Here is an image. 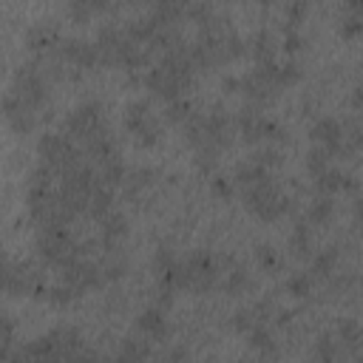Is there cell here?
Segmentation results:
<instances>
[{"mask_svg": "<svg viewBox=\"0 0 363 363\" xmlns=\"http://www.w3.org/2000/svg\"><path fill=\"white\" fill-rule=\"evenodd\" d=\"M278 91L281 88H275V85H269L267 79H261L255 71L252 74H244L241 77V94L250 99V102H269V99H275L278 96Z\"/></svg>", "mask_w": 363, "mask_h": 363, "instance_id": "4fadbf2b", "label": "cell"}, {"mask_svg": "<svg viewBox=\"0 0 363 363\" xmlns=\"http://www.w3.org/2000/svg\"><path fill=\"white\" fill-rule=\"evenodd\" d=\"M315 190H318L320 196H332V193H337V190L354 193V190H357V179H354L352 173H343V170L329 167V170H323L320 176H315Z\"/></svg>", "mask_w": 363, "mask_h": 363, "instance_id": "7c38bea8", "label": "cell"}, {"mask_svg": "<svg viewBox=\"0 0 363 363\" xmlns=\"http://www.w3.org/2000/svg\"><path fill=\"white\" fill-rule=\"evenodd\" d=\"M306 170L312 173V179L320 176L323 170H329V153H326V147H312L306 153Z\"/></svg>", "mask_w": 363, "mask_h": 363, "instance_id": "8d00e7d4", "label": "cell"}, {"mask_svg": "<svg viewBox=\"0 0 363 363\" xmlns=\"http://www.w3.org/2000/svg\"><path fill=\"white\" fill-rule=\"evenodd\" d=\"M153 182H156V170H153V167H139V170H133V173H130V196L139 193L142 187L153 184Z\"/></svg>", "mask_w": 363, "mask_h": 363, "instance_id": "ee69618b", "label": "cell"}, {"mask_svg": "<svg viewBox=\"0 0 363 363\" xmlns=\"http://www.w3.org/2000/svg\"><path fill=\"white\" fill-rule=\"evenodd\" d=\"M306 3L303 0H298V3H286V9H284V31H292V28H298V23L303 20V14H306Z\"/></svg>", "mask_w": 363, "mask_h": 363, "instance_id": "ab89813d", "label": "cell"}, {"mask_svg": "<svg viewBox=\"0 0 363 363\" xmlns=\"http://www.w3.org/2000/svg\"><path fill=\"white\" fill-rule=\"evenodd\" d=\"M60 133H65L68 139H79V142H88L91 136L108 130L105 128V119H102V105L96 99L91 102H82L79 108H74L68 116H62L60 122Z\"/></svg>", "mask_w": 363, "mask_h": 363, "instance_id": "3957f363", "label": "cell"}, {"mask_svg": "<svg viewBox=\"0 0 363 363\" xmlns=\"http://www.w3.org/2000/svg\"><path fill=\"white\" fill-rule=\"evenodd\" d=\"M210 190H213L216 196H221V199H230V196H233V184H230V179H224V176H213Z\"/></svg>", "mask_w": 363, "mask_h": 363, "instance_id": "f907efd6", "label": "cell"}, {"mask_svg": "<svg viewBox=\"0 0 363 363\" xmlns=\"http://www.w3.org/2000/svg\"><path fill=\"white\" fill-rule=\"evenodd\" d=\"M238 363H241V360H238Z\"/></svg>", "mask_w": 363, "mask_h": 363, "instance_id": "91938a15", "label": "cell"}, {"mask_svg": "<svg viewBox=\"0 0 363 363\" xmlns=\"http://www.w3.org/2000/svg\"><path fill=\"white\" fill-rule=\"evenodd\" d=\"M99 179H102V184H105V187H116V184H122V182L128 179L122 159H119V156L108 159V162L102 164V173H99Z\"/></svg>", "mask_w": 363, "mask_h": 363, "instance_id": "4316f807", "label": "cell"}, {"mask_svg": "<svg viewBox=\"0 0 363 363\" xmlns=\"http://www.w3.org/2000/svg\"><path fill=\"white\" fill-rule=\"evenodd\" d=\"M57 54L71 62V65H79V68H94L96 62H102V54H99V45L91 43V40H82V37H68L60 43Z\"/></svg>", "mask_w": 363, "mask_h": 363, "instance_id": "ba28073f", "label": "cell"}, {"mask_svg": "<svg viewBox=\"0 0 363 363\" xmlns=\"http://www.w3.org/2000/svg\"><path fill=\"white\" fill-rule=\"evenodd\" d=\"M125 235H128V218L119 210H111L102 218V244H105V250H116V244Z\"/></svg>", "mask_w": 363, "mask_h": 363, "instance_id": "2e32d148", "label": "cell"}, {"mask_svg": "<svg viewBox=\"0 0 363 363\" xmlns=\"http://www.w3.org/2000/svg\"><path fill=\"white\" fill-rule=\"evenodd\" d=\"M337 337H340L346 346H354V343L363 337V329H360V323H357V320L343 318V320H337Z\"/></svg>", "mask_w": 363, "mask_h": 363, "instance_id": "74e56055", "label": "cell"}, {"mask_svg": "<svg viewBox=\"0 0 363 363\" xmlns=\"http://www.w3.org/2000/svg\"><path fill=\"white\" fill-rule=\"evenodd\" d=\"M105 9H111V6L102 0H74V3H68V17L74 23H85L94 11H105Z\"/></svg>", "mask_w": 363, "mask_h": 363, "instance_id": "cb8c5ba5", "label": "cell"}, {"mask_svg": "<svg viewBox=\"0 0 363 363\" xmlns=\"http://www.w3.org/2000/svg\"><path fill=\"white\" fill-rule=\"evenodd\" d=\"M145 85H147V91H150L153 96L167 99V102L182 99V94H184V88H182V85H179L162 65H156V68H150V71L145 74Z\"/></svg>", "mask_w": 363, "mask_h": 363, "instance_id": "30bf717a", "label": "cell"}, {"mask_svg": "<svg viewBox=\"0 0 363 363\" xmlns=\"http://www.w3.org/2000/svg\"><path fill=\"white\" fill-rule=\"evenodd\" d=\"M337 357V340L329 332H320L315 340V360L318 363H335Z\"/></svg>", "mask_w": 363, "mask_h": 363, "instance_id": "f1b7e54d", "label": "cell"}, {"mask_svg": "<svg viewBox=\"0 0 363 363\" xmlns=\"http://www.w3.org/2000/svg\"><path fill=\"white\" fill-rule=\"evenodd\" d=\"M335 267H337V247H326V250H320V252L312 258V275L326 278Z\"/></svg>", "mask_w": 363, "mask_h": 363, "instance_id": "83f0119b", "label": "cell"}, {"mask_svg": "<svg viewBox=\"0 0 363 363\" xmlns=\"http://www.w3.org/2000/svg\"><path fill=\"white\" fill-rule=\"evenodd\" d=\"M184 357H187V352H184L182 346H176V349H170V354H167V360H170V363H182Z\"/></svg>", "mask_w": 363, "mask_h": 363, "instance_id": "9f6ffc18", "label": "cell"}, {"mask_svg": "<svg viewBox=\"0 0 363 363\" xmlns=\"http://www.w3.org/2000/svg\"><path fill=\"white\" fill-rule=\"evenodd\" d=\"M184 267H187V289L190 292H207L216 286V258L207 252V250H196L184 258Z\"/></svg>", "mask_w": 363, "mask_h": 363, "instance_id": "5b68a950", "label": "cell"}, {"mask_svg": "<svg viewBox=\"0 0 363 363\" xmlns=\"http://www.w3.org/2000/svg\"><path fill=\"white\" fill-rule=\"evenodd\" d=\"M176 261H179V258H176L170 250H164V247L156 250V255H153V272H156V278H162L164 272H170V269L176 267Z\"/></svg>", "mask_w": 363, "mask_h": 363, "instance_id": "7bdbcfd3", "label": "cell"}, {"mask_svg": "<svg viewBox=\"0 0 363 363\" xmlns=\"http://www.w3.org/2000/svg\"><path fill=\"white\" fill-rule=\"evenodd\" d=\"M301 62L298 60H286V62H281V85H292V82H298L301 79Z\"/></svg>", "mask_w": 363, "mask_h": 363, "instance_id": "bcb514c9", "label": "cell"}, {"mask_svg": "<svg viewBox=\"0 0 363 363\" xmlns=\"http://www.w3.org/2000/svg\"><path fill=\"white\" fill-rule=\"evenodd\" d=\"M224 292L227 295H241L244 289H250V275H247V269L244 267H233L230 272H227V278H224Z\"/></svg>", "mask_w": 363, "mask_h": 363, "instance_id": "f546056e", "label": "cell"}, {"mask_svg": "<svg viewBox=\"0 0 363 363\" xmlns=\"http://www.w3.org/2000/svg\"><path fill=\"white\" fill-rule=\"evenodd\" d=\"M150 357V343L145 337H125L116 354V363H145Z\"/></svg>", "mask_w": 363, "mask_h": 363, "instance_id": "ac0fdd59", "label": "cell"}, {"mask_svg": "<svg viewBox=\"0 0 363 363\" xmlns=\"http://www.w3.org/2000/svg\"><path fill=\"white\" fill-rule=\"evenodd\" d=\"M346 11L363 17V0H349V3H346Z\"/></svg>", "mask_w": 363, "mask_h": 363, "instance_id": "6f0895ef", "label": "cell"}, {"mask_svg": "<svg viewBox=\"0 0 363 363\" xmlns=\"http://www.w3.org/2000/svg\"><path fill=\"white\" fill-rule=\"evenodd\" d=\"M264 139L284 145V142H286V128H284L281 122H275V119H267V125H264Z\"/></svg>", "mask_w": 363, "mask_h": 363, "instance_id": "7dc6e473", "label": "cell"}, {"mask_svg": "<svg viewBox=\"0 0 363 363\" xmlns=\"http://www.w3.org/2000/svg\"><path fill=\"white\" fill-rule=\"evenodd\" d=\"M269 179V170H264L261 164H255L252 159H247V162H241L238 167H235V182L241 184V187H252V184H261V182H267Z\"/></svg>", "mask_w": 363, "mask_h": 363, "instance_id": "44dd1931", "label": "cell"}, {"mask_svg": "<svg viewBox=\"0 0 363 363\" xmlns=\"http://www.w3.org/2000/svg\"><path fill=\"white\" fill-rule=\"evenodd\" d=\"M284 34H286V37H284V51H286V54H298V51L303 48V43H306V40H303V34H301L298 28L284 31Z\"/></svg>", "mask_w": 363, "mask_h": 363, "instance_id": "c3c4849f", "label": "cell"}, {"mask_svg": "<svg viewBox=\"0 0 363 363\" xmlns=\"http://www.w3.org/2000/svg\"><path fill=\"white\" fill-rule=\"evenodd\" d=\"M250 51H252L255 62H269V60H275V40H272V34H269L267 28L255 31L252 40H250Z\"/></svg>", "mask_w": 363, "mask_h": 363, "instance_id": "d6986e66", "label": "cell"}, {"mask_svg": "<svg viewBox=\"0 0 363 363\" xmlns=\"http://www.w3.org/2000/svg\"><path fill=\"white\" fill-rule=\"evenodd\" d=\"M37 153L48 167H54L60 173L82 164V150L74 145V139H68L65 133H57V130H45L37 139Z\"/></svg>", "mask_w": 363, "mask_h": 363, "instance_id": "7a4b0ae2", "label": "cell"}, {"mask_svg": "<svg viewBox=\"0 0 363 363\" xmlns=\"http://www.w3.org/2000/svg\"><path fill=\"white\" fill-rule=\"evenodd\" d=\"M221 51H224V62L238 60V57L247 51V40H244L241 34H235V31H227V34L221 37Z\"/></svg>", "mask_w": 363, "mask_h": 363, "instance_id": "4dcf8cb0", "label": "cell"}, {"mask_svg": "<svg viewBox=\"0 0 363 363\" xmlns=\"http://www.w3.org/2000/svg\"><path fill=\"white\" fill-rule=\"evenodd\" d=\"M250 346L252 349H258V352H264V354H275V340H272V332L264 326V323H258L250 335Z\"/></svg>", "mask_w": 363, "mask_h": 363, "instance_id": "1f68e13d", "label": "cell"}, {"mask_svg": "<svg viewBox=\"0 0 363 363\" xmlns=\"http://www.w3.org/2000/svg\"><path fill=\"white\" fill-rule=\"evenodd\" d=\"M136 329L142 335H147L150 340H159L167 335V318H164V309L162 306H147L139 318H136Z\"/></svg>", "mask_w": 363, "mask_h": 363, "instance_id": "5bb4252c", "label": "cell"}, {"mask_svg": "<svg viewBox=\"0 0 363 363\" xmlns=\"http://www.w3.org/2000/svg\"><path fill=\"white\" fill-rule=\"evenodd\" d=\"M292 199L284 196L269 179L261 182V184H252V187H244V207L258 216L261 221H275L281 218L284 213H292Z\"/></svg>", "mask_w": 363, "mask_h": 363, "instance_id": "6da1fadb", "label": "cell"}, {"mask_svg": "<svg viewBox=\"0 0 363 363\" xmlns=\"http://www.w3.org/2000/svg\"><path fill=\"white\" fill-rule=\"evenodd\" d=\"M337 31H340V37H346V40H352V37H357V34H363V17H357V14H343L340 17V23H337Z\"/></svg>", "mask_w": 363, "mask_h": 363, "instance_id": "b9f144b4", "label": "cell"}, {"mask_svg": "<svg viewBox=\"0 0 363 363\" xmlns=\"http://www.w3.org/2000/svg\"><path fill=\"white\" fill-rule=\"evenodd\" d=\"M125 269H128V261H125L122 255H108V261L102 264L105 281H116V278H122V275H125Z\"/></svg>", "mask_w": 363, "mask_h": 363, "instance_id": "f6af8a7d", "label": "cell"}, {"mask_svg": "<svg viewBox=\"0 0 363 363\" xmlns=\"http://www.w3.org/2000/svg\"><path fill=\"white\" fill-rule=\"evenodd\" d=\"M221 88H224L227 94H235V91H241V77H224Z\"/></svg>", "mask_w": 363, "mask_h": 363, "instance_id": "11a10c76", "label": "cell"}, {"mask_svg": "<svg viewBox=\"0 0 363 363\" xmlns=\"http://www.w3.org/2000/svg\"><path fill=\"white\" fill-rule=\"evenodd\" d=\"M11 94H17L28 108L40 111L48 99V85L37 68V62H26L14 71V82H11Z\"/></svg>", "mask_w": 363, "mask_h": 363, "instance_id": "277c9868", "label": "cell"}, {"mask_svg": "<svg viewBox=\"0 0 363 363\" xmlns=\"http://www.w3.org/2000/svg\"><path fill=\"white\" fill-rule=\"evenodd\" d=\"M332 213H335V201H332V196H315V199L309 201L306 221H309V224H326V221L332 218Z\"/></svg>", "mask_w": 363, "mask_h": 363, "instance_id": "7402d4cb", "label": "cell"}, {"mask_svg": "<svg viewBox=\"0 0 363 363\" xmlns=\"http://www.w3.org/2000/svg\"><path fill=\"white\" fill-rule=\"evenodd\" d=\"M77 295H79V292H77L71 284L60 281V284L48 286V292H45V301H48V303H54V306H65V303H71Z\"/></svg>", "mask_w": 363, "mask_h": 363, "instance_id": "836d02e7", "label": "cell"}, {"mask_svg": "<svg viewBox=\"0 0 363 363\" xmlns=\"http://www.w3.org/2000/svg\"><path fill=\"white\" fill-rule=\"evenodd\" d=\"M250 159H252L255 164H261L264 170L281 167V162H284V156H281V150H278V147H261V150H255Z\"/></svg>", "mask_w": 363, "mask_h": 363, "instance_id": "f35d334b", "label": "cell"}, {"mask_svg": "<svg viewBox=\"0 0 363 363\" xmlns=\"http://www.w3.org/2000/svg\"><path fill=\"white\" fill-rule=\"evenodd\" d=\"M349 105L354 111H363V85H354L352 88V96H349Z\"/></svg>", "mask_w": 363, "mask_h": 363, "instance_id": "db71d44e", "label": "cell"}, {"mask_svg": "<svg viewBox=\"0 0 363 363\" xmlns=\"http://www.w3.org/2000/svg\"><path fill=\"white\" fill-rule=\"evenodd\" d=\"M3 284H6V292L9 295H34V289L43 284V278L34 272V267L28 261H20V264L6 261Z\"/></svg>", "mask_w": 363, "mask_h": 363, "instance_id": "52a82bcc", "label": "cell"}, {"mask_svg": "<svg viewBox=\"0 0 363 363\" xmlns=\"http://www.w3.org/2000/svg\"><path fill=\"white\" fill-rule=\"evenodd\" d=\"M26 43H28V48H31L34 54H48V51H57V48H60L62 37H60L57 26H51V23H37V26L28 28Z\"/></svg>", "mask_w": 363, "mask_h": 363, "instance_id": "8fae6325", "label": "cell"}, {"mask_svg": "<svg viewBox=\"0 0 363 363\" xmlns=\"http://www.w3.org/2000/svg\"><path fill=\"white\" fill-rule=\"evenodd\" d=\"M11 343H14V326H11V318L3 315V354L11 357Z\"/></svg>", "mask_w": 363, "mask_h": 363, "instance_id": "816d5d0a", "label": "cell"}, {"mask_svg": "<svg viewBox=\"0 0 363 363\" xmlns=\"http://www.w3.org/2000/svg\"><path fill=\"white\" fill-rule=\"evenodd\" d=\"M286 292L295 298H309L312 295V275L309 272H292L286 278Z\"/></svg>", "mask_w": 363, "mask_h": 363, "instance_id": "d6a6232c", "label": "cell"}, {"mask_svg": "<svg viewBox=\"0 0 363 363\" xmlns=\"http://www.w3.org/2000/svg\"><path fill=\"white\" fill-rule=\"evenodd\" d=\"M255 261H258L264 269L275 272V269L281 267V252H278L272 244H258V247H255Z\"/></svg>", "mask_w": 363, "mask_h": 363, "instance_id": "d590c367", "label": "cell"}, {"mask_svg": "<svg viewBox=\"0 0 363 363\" xmlns=\"http://www.w3.org/2000/svg\"><path fill=\"white\" fill-rule=\"evenodd\" d=\"M133 139H136V145H142V147H153V145L162 139V125H159V119L150 116L147 122H142V125L133 130Z\"/></svg>", "mask_w": 363, "mask_h": 363, "instance_id": "484cf974", "label": "cell"}, {"mask_svg": "<svg viewBox=\"0 0 363 363\" xmlns=\"http://www.w3.org/2000/svg\"><path fill=\"white\" fill-rule=\"evenodd\" d=\"M354 218H357V221L363 224V196H360V199L354 201Z\"/></svg>", "mask_w": 363, "mask_h": 363, "instance_id": "680465c9", "label": "cell"}, {"mask_svg": "<svg viewBox=\"0 0 363 363\" xmlns=\"http://www.w3.org/2000/svg\"><path fill=\"white\" fill-rule=\"evenodd\" d=\"M153 113H150V102L147 99H133V102H128V108H125V128L133 133L142 122H147Z\"/></svg>", "mask_w": 363, "mask_h": 363, "instance_id": "603a6c76", "label": "cell"}, {"mask_svg": "<svg viewBox=\"0 0 363 363\" xmlns=\"http://www.w3.org/2000/svg\"><path fill=\"white\" fill-rule=\"evenodd\" d=\"M258 315H255V309H238L235 315H233V326H235V332H244V335H250L255 326H258Z\"/></svg>", "mask_w": 363, "mask_h": 363, "instance_id": "60d3db41", "label": "cell"}, {"mask_svg": "<svg viewBox=\"0 0 363 363\" xmlns=\"http://www.w3.org/2000/svg\"><path fill=\"white\" fill-rule=\"evenodd\" d=\"M3 111H6V122H9L11 130H17V133H28V130L34 128V122H37L34 108H28L17 94H6Z\"/></svg>", "mask_w": 363, "mask_h": 363, "instance_id": "9c48e42d", "label": "cell"}, {"mask_svg": "<svg viewBox=\"0 0 363 363\" xmlns=\"http://www.w3.org/2000/svg\"><path fill=\"white\" fill-rule=\"evenodd\" d=\"M65 363H99V357L94 352H77V354L65 357Z\"/></svg>", "mask_w": 363, "mask_h": 363, "instance_id": "f5cc1de1", "label": "cell"}, {"mask_svg": "<svg viewBox=\"0 0 363 363\" xmlns=\"http://www.w3.org/2000/svg\"><path fill=\"white\" fill-rule=\"evenodd\" d=\"M159 23H156V17L153 14H142V17H133L128 26H125V34H128V40H133V43H153V37L159 34Z\"/></svg>", "mask_w": 363, "mask_h": 363, "instance_id": "e0dca14e", "label": "cell"}, {"mask_svg": "<svg viewBox=\"0 0 363 363\" xmlns=\"http://www.w3.org/2000/svg\"><path fill=\"white\" fill-rule=\"evenodd\" d=\"M289 247H292V252H298V255H309V250H312V230H309V221H295V230H292V235H289Z\"/></svg>", "mask_w": 363, "mask_h": 363, "instance_id": "d4e9b609", "label": "cell"}, {"mask_svg": "<svg viewBox=\"0 0 363 363\" xmlns=\"http://www.w3.org/2000/svg\"><path fill=\"white\" fill-rule=\"evenodd\" d=\"M346 139V147L354 153V150H363V125H349V133H343Z\"/></svg>", "mask_w": 363, "mask_h": 363, "instance_id": "681fc988", "label": "cell"}, {"mask_svg": "<svg viewBox=\"0 0 363 363\" xmlns=\"http://www.w3.org/2000/svg\"><path fill=\"white\" fill-rule=\"evenodd\" d=\"M113 210V193H111V187H96L94 193H91V199H88V216L91 218H105L108 213Z\"/></svg>", "mask_w": 363, "mask_h": 363, "instance_id": "ffe728a7", "label": "cell"}, {"mask_svg": "<svg viewBox=\"0 0 363 363\" xmlns=\"http://www.w3.org/2000/svg\"><path fill=\"white\" fill-rule=\"evenodd\" d=\"M309 136L315 142H320V147H326L329 156H346L352 153L346 147V139H343V125L335 119V116H318L309 128Z\"/></svg>", "mask_w": 363, "mask_h": 363, "instance_id": "8992f818", "label": "cell"}, {"mask_svg": "<svg viewBox=\"0 0 363 363\" xmlns=\"http://www.w3.org/2000/svg\"><path fill=\"white\" fill-rule=\"evenodd\" d=\"M190 113H193V108H190V102H187L184 96H182V99L167 102V108H164V119H167V122H173V125L187 122V119H190Z\"/></svg>", "mask_w": 363, "mask_h": 363, "instance_id": "e575fe53", "label": "cell"}, {"mask_svg": "<svg viewBox=\"0 0 363 363\" xmlns=\"http://www.w3.org/2000/svg\"><path fill=\"white\" fill-rule=\"evenodd\" d=\"M235 125H238V130H241V139H244L247 145H255L258 139H264V125H267V119H264L258 111H252V108H244V111L238 113Z\"/></svg>", "mask_w": 363, "mask_h": 363, "instance_id": "9a60e30c", "label": "cell"}]
</instances>
